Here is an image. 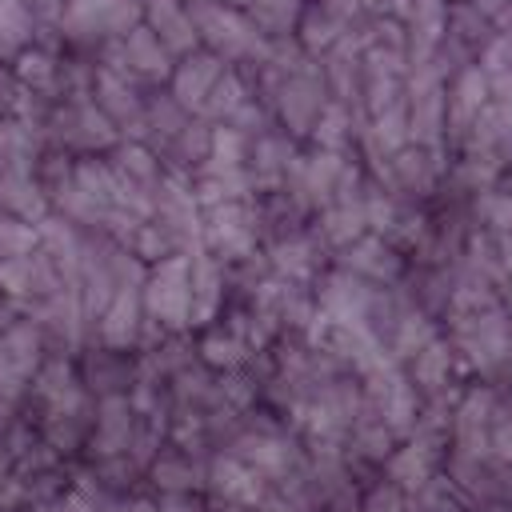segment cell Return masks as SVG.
Returning <instances> with one entry per match:
<instances>
[{
	"label": "cell",
	"instance_id": "obj_6",
	"mask_svg": "<svg viewBox=\"0 0 512 512\" xmlns=\"http://www.w3.org/2000/svg\"><path fill=\"white\" fill-rule=\"evenodd\" d=\"M116 512H156L152 504H128V508H116Z\"/></svg>",
	"mask_w": 512,
	"mask_h": 512
},
{
	"label": "cell",
	"instance_id": "obj_4",
	"mask_svg": "<svg viewBox=\"0 0 512 512\" xmlns=\"http://www.w3.org/2000/svg\"><path fill=\"white\" fill-rule=\"evenodd\" d=\"M476 212L488 232H512V188H480Z\"/></svg>",
	"mask_w": 512,
	"mask_h": 512
},
{
	"label": "cell",
	"instance_id": "obj_7",
	"mask_svg": "<svg viewBox=\"0 0 512 512\" xmlns=\"http://www.w3.org/2000/svg\"><path fill=\"white\" fill-rule=\"evenodd\" d=\"M508 292H512V276H508Z\"/></svg>",
	"mask_w": 512,
	"mask_h": 512
},
{
	"label": "cell",
	"instance_id": "obj_2",
	"mask_svg": "<svg viewBox=\"0 0 512 512\" xmlns=\"http://www.w3.org/2000/svg\"><path fill=\"white\" fill-rule=\"evenodd\" d=\"M212 476H216V492H220L224 500H240V504H256V500H260V480H256V472L244 468L240 460H220V464L212 468Z\"/></svg>",
	"mask_w": 512,
	"mask_h": 512
},
{
	"label": "cell",
	"instance_id": "obj_1",
	"mask_svg": "<svg viewBox=\"0 0 512 512\" xmlns=\"http://www.w3.org/2000/svg\"><path fill=\"white\" fill-rule=\"evenodd\" d=\"M492 100V92H488V76L472 64V68H464L460 76H456V96H452V120H456V132H468L472 128V120L480 116V108Z\"/></svg>",
	"mask_w": 512,
	"mask_h": 512
},
{
	"label": "cell",
	"instance_id": "obj_3",
	"mask_svg": "<svg viewBox=\"0 0 512 512\" xmlns=\"http://www.w3.org/2000/svg\"><path fill=\"white\" fill-rule=\"evenodd\" d=\"M428 472H432V452H428L424 444H408V448L392 460V480H396L400 488H420V484L428 480Z\"/></svg>",
	"mask_w": 512,
	"mask_h": 512
},
{
	"label": "cell",
	"instance_id": "obj_5",
	"mask_svg": "<svg viewBox=\"0 0 512 512\" xmlns=\"http://www.w3.org/2000/svg\"><path fill=\"white\" fill-rule=\"evenodd\" d=\"M368 512H404V500H400V488L384 484L368 496Z\"/></svg>",
	"mask_w": 512,
	"mask_h": 512
}]
</instances>
